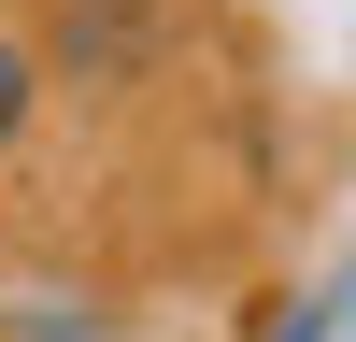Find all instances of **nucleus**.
Masks as SVG:
<instances>
[{"instance_id": "f257e3e1", "label": "nucleus", "mask_w": 356, "mask_h": 342, "mask_svg": "<svg viewBox=\"0 0 356 342\" xmlns=\"http://www.w3.org/2000/svg\"><path fill=\"white\" fill-rule=\"evenodd\" d=\"M15 129H29V57L0 43V157H15Z\"/></svg>"}]
</instances>
